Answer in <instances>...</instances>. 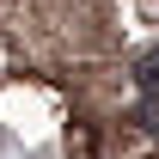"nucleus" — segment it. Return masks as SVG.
Returning <instances> with one entry per match:
<instances>
[{
	"label": "nucleus",
	"mask_w": 159,
	"mask_h": 159,
	"mask_svg": "<svg viewBox=\"0 0 159 159\" xmlns=\"http://www.w3.org/2000/svg\"><path fill=\"white\" fill-rule=\"evenodd\" d=\"M135 80H141V129L159 141V49L135 61Z\"/></svg>",
	"instance_id": "f257e3e1"
}]
</instances>
